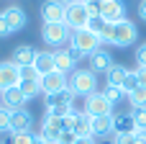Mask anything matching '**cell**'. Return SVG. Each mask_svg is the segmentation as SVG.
<instances>
[{"label": "cell", "instance_id": "obj_5", "mask_svg": "<svg viewBox=\"0 0 146 144\" xmlns=\"http://www.w3.org/2000/svg\"><path fill=\"white\" fill-rule=\"evenodd\" d=\"M80 52H85L87 57L90 54H95L98 49H103V39L98 36V33H92V31H87V28H80V31H72V39H69Z\"/></svg>", "mask_w": 146, "mask_h": 144}, {"label": "cell", "instance_id": "obj_23", "mask_svg": "<svg viewBox=\"0 0 146 144\" xmlns=\"http://www.w3.org/2000/svg\"><path fill=\"white\" fill-rule=\"evenodd\" d=\"M126 98L131 108H146V88H133L131 93H126Z\"/></svg>", "mask_w": 146, "mask_h": 144}, {"label": "cell", "instance_id": "obj_43", "mask_svg": "<svg viewBox=\"0 0 146 144\" xmlns=\"http://www.w3.org/2000/svg\"><path fill=\"white\" fill-rule=\"evenodd\" d=\"M98 144H113V139H98Z\"/></svg>", "mask_w": 146, "mask_h": 144}, {"label": "cell", "instance_id": "obj_4", "mask_svg": "<svg viewBox=\"0 0 146 144\" xmlns=\"http://www.w3.org/2000/svg\"><path fill=\"white\" fill-rule=\"evenodd\" d=\"M136 39H139V28H136V23H131L128 18H123V21L113 23L108 44H113V46H131V44H136Z\"/></svg>", "mask_w": 146, "mask_h": 144}, {"label": "cell", "instance_id": "obj_27", "mask_svg": "<svg viewBox=\"0 0 146 144\" xmlns=\"http://www.w3.org/2000/svg\"><path fill=\"white\" fill-rule=\"evenodd\" d=\"M113 144H136V131H113Z\"/></svg>", "mask_w": 146, "mask_h": 144}, {"label": "cell", "instance_id": "obj_22", "mask_svg": "<svg viewBox=\"0 0 146 144\" xmlns=\"http://www.w3.org/2000/svg\"><path fill=\"white\" fill-rule=\"evenodd\" d=\"M72 131H74L77 137H92V134H90V113H77Z\"/></svg>", "mask_w": 146, "mask_h": 144}, {"label": "cell", "instance_id": "obj_12", "mask_svg": "<svg viewBox=\"0 0 146 144\" xmlns=\"http://www.w3.org/2000/svg\"><path fill=\"white\" fill-rule=\"evenodd\" d=\"M28 98L21 88H10V90H3L0 93V108L5 111H18V108H26Z\"/></svg>", "mask_w": 146, "mask_h": 144}, {"label": "cell", "instance_id": "obj_24", "mask_svg": "<svg viewBox=\"0 0 146 144\" xmlns=\"http://www.w3.org/2000/svg\"><path fill=\"white\" fill-rule=\"evenodd\" d=\"M23 93H26V98L31 100V98H36V95H44V90H41V82L38 80H21V85H18Z\"/></svg>", "mask_w": 146, "mask_h": 144}, {"label": "cell", "instance_id": "obj_29", "mask_svg": "<svg viewBox=\"0 0 146 144\" xmlns=\"http://www.w3.org/2000/svg\"><path fill=\"white\" fill-rule=\"evenodd\" d=\"M36 139V134H31V131H15V134H10V144H31Z\"/></svg>", "mask_w": 146, "mask_h": 144}, {"label": "cell", "instance_id": "obj_13", "mask_svg": "<svg viewBox=\"0 0 146 144\" xmlns=\"http://www.w3.org/2000/svg\"><path fill=\"white\" fill-rule=\"evenodd\" d=\"M98 15H103L108 23H118L126 18V5H123V0H103Z\"/></svg>", "mask_w": 146, "mask_h": 144}, {"label": "cell", "instance_id": "obj_2", "mask_svg": "<svg viewBox=\"0 0 146 144\" xmlns=\"http://www.w3.org/2000/svg\"><path fill=\"white\" fill-rule=\"evenodd\" d=\"M69 88L74 90V95L87 98V95L98 93V75L92 70H74L69 75Z\"/></svg>", "mask_w": 146, "mask_h": 144}, {"label": "cell", "instance_id": "obj_21", "mask_svg": "<svg viewBox=\"0 0 146 144\" xmlns=\"http://www.w3.org/2000/svg\"><path fill=\"white\" fill-rule=\"evenodd\" d=\"M54 62H56V70L59 72H64V75H72L74 72V62H72V57L67 54V49H54Z\"/></svg>", "mask_w": 146, "mask_h": 144}, {"label": "cell", "instance_id": "obj_25", "mask_svg": "<svg viewBox=\"0 0 146 144\" xmlns=\"http://www.w3.org/2000/svg\"><path fill=\"white\" fill-rule=\"evenodd\" d=\"M115 131H136L133 126V116L126 111V113H115Z\"/></svg>", "mask_w": 146, "mask_h": 144}, {"label": "cell", "instance_id": "obj_33", "mask_svg": "<svg viewBox=\"0 0 146 144\" xmlns=\"http://www.w3.org/2000/svg\"><path fill=\"white\" fill-rule=\"evenodd\" d=\"M0 131H10V111L0 108Z\"/></svg>", "mask_w": 146, "mask_h": 144}, {"label": "cell", "instance_id": "obj_20", "mask_svg": "<svg viewBox=\"0 0 146 144\" xmlns=\"http://www.w3.org/2000/svg\"><path fill=\"white\" fill-rule=\"evenodd\" d=\"M110 28H113V23H108L103 15H90V21H87V31L98 33L105 44H108V39H110Z\"/></svg>", "mask_w": 146, "mask_h": 144}, {"label": "cell", "instance_id": "obj_39", "mask_svg": "<svg viewBox=\"0 0 146 144\" xmlns=\"http://www.w3.org/2000/svg\"><path fill=\"white\" fill-rule=\"evenodd\" d=\"M74 144H98V139H95V137H77Z\"/></svg>", "mask_w": 146, "mask_h": 144}, {"label": "cell", "instance_id": "obj_42", "mask_svg": "<svg viewBox=\"0 0 146 144\" xmlns=\"http://www.w3.org/2000/svg\"><path fill=\"white\" fill-rule=\"evenodd\" d=\"M62 3H64V5L69 8V5H74V3H80V0H62Z\"/></svg>", "mask_w": 146, "mask_h": 144}, {"label": "cell", "instance_id": "obj_31", "mask_svg": "<svg viewBox=\"0 0 146 144\" xmlns=\"http://www.w3.org/2000/svg\"><path fill=\"white\" fill-rule=\"evenodd\" d=\"M77 142V134L72 131V129H64L59 137H56V144H74Z\"/></svg>", "mask_w": 146, "mask_h": 144}, {"label": "cell", "instance_id": "obj_6", "mask_svg": "<svg viewBox=\"0 0 146 144\" xmlns=\"http://www.w3.org/2000/svg\"><path fill=\"white\" fill-rule=\"evenodd\" d=\"M38 10L44 23H67V5L62 0H44Z\"/></svg>", "mask_w": 146, "mask_h": 144}, {"label": "cell", "instance_id": "obj_16", "mask_svg": "<svg viewBox=\"0 0 146 144\" xmlns=\"http://www.w3.org/2000/svg\"><path fill=\"white\" fill-rule=\"evenodd\" d=\"M3 15H5V21H8V26H10L13 33L21 31V28H26V23H28V15H26V10H23L21 5H10V8H5Z\"/></svg>", "mask_w": 146, "mask_h": 144}, {"label": "cell", "instance_id": "obj_8", "mask_svg": "<svg viewBox=\"0 0 146 144\" xmlns=\"http://www.w3.org/2000/svg\"><path fill=\"white\" fill-rule=\"evenodd\" d=\"M85 113H90V116H105V113H113V103L103 95V90H98V93H92V95L85 98Z\"/></svg>", "mask_w": 146, "mask_h": 144}, {"label": "cell", "instance_id": "obj_19", "mask_svg": "<svg viewBox=\"0 0 146 144\" xmlns=\"http://www.w3.org/2000/svg\"><path fill=\"white\" fill-rule=\"evenodd\" d=\"M126 80H128V70H126L123 64H113V67L105 72V85H110V88H121V90H123ZM123 93H126V90H123Z\"/></svg>", "mask_w": 146, "mask_h": 144}, {"label": "cell", "instance_id": "obj_1", "mask_svg": "<svg viewBox=\"0 0 146 144\" xmlns=\"http://www.w3.org/2000/svg\"><path fill=\"white\" fill-rule=\"evenodd\" d=\"M41 39H44L46 46H51V49H62V46L69 44V39H72V28H69L67 23H44V26H41Z\"/></svg>", "mask_w": 146, "mask_h": 144}, {"label": "cell", "instance_id": "obj_11", "mask_svg": "<svg viewBox=\"0 0 146 144\" xmlns=\"http://www.w3.org/2000/svg\"><path fill=\"white\" fill-rule=\"evenodd\" d=\"M41 90H44V95H49V93H59V90H64V88H69V80H67V75L64 72H59V70H54V72H49V75H41Z\"/></svg>", "mask_w": 146, "mask_h": 144}, {"label": "cell", "instance_id": "obj_26", "mask_svg": "<svg viewBox=\"0 0 146 144\" xmlns=\"http://www.w3.org/2000/svg\"><path fill=\"white\" fill-rule=\"evenodd\" d=\"M103 95H105V98H108V100H110L113 106H115V103H121V100L126 98V93H123L121 88H110V85H105V90H103Z\"/></svg>", "mask_w": 146, "mask_h": 144}, {"label": "cell", "instance_id": "obj_34", "mask_svg": "<svg viewBox=\"0 0 146 144\" xmlns=\"http://www.w3.org/2000/svg\"><path fill=\"white\" fill-rule=\"evenodd\" d=\"M82 5H87V10L92 13V15H98L100 13V5H103V0H80Z\"/></svg>", "mask_w": 146, "mask_h": 144}, {"label": "cell", "instance_id": "obj_41", "mask_svg": "<svg viewBox=\"0 0 146 144\" xmlns=\"http://www.w3.org/2000/svg\"><path fill=\"white\" fill-rule=\"evenodd\" d=\"M136 144H146V131H136Z\"/></svg>", "mask_w": 146, "mask_h": 144}, {"label": "cell", "instance_id": "obj_44", "mask_svg": "<svg viewBox=\"0 0 146 144\" xmlns=\"http://www.w3.org/2000/svg\"><path fill=\"white\" fill-rule=\"evenodd\" d=\"M31 144H46V142H44L41 137H36V139H33V142H31Z\"/></svg>", "mask_w": 146, "mask_h": 144}, {"label": "cell", "instance_id": "obj_9", "mask_svg": "<svg viewBox=\"0 0 146 144\" xmlns=\"http://www.w3.org/2000/svg\"><path fill=\"white\" fill-rule=\"evenodd\" d=\"M18 85H21V67L13 64L10 59L0 62V93L10 90V88H18Z\"/></svg>", "mask_w": 146, "mask_h": 144}, {"label": "cell", "instance_id": "obj_17", "mask_svg": "<svg viewBox=\"0 0 146 144\" xmlns=\"http://www.w3.org/2000/svg\"><path fill=\"white\" fill-rule=\"evenodd\" d=\"M36 52H38V49H33V46H28V44H21V46H15V49H13L10 62H13V64H18V67H31V64H33V59H36Z\"/></svg>", "mask_w": 146, "mask_h": 144}, {"label": "cell", "instance_id": "obj_14", "mask_svg": "<svg viewBox=\"0 0 146 144\" xmlns=\"http://www.w3.org/2000/svg\"><path fill=\"white\" fill-rule=\"evenodd\" d=\"M87 59H90V70H92L95 75H100V72L105 75V72L115 64V62H113V57H110V52H108L105 46H103V49H98L95 54H90Z\"/></svg>", "mask_w": 146, "mask_h": 144}, {"label": "cell", "instance_id": "obj_7", "mask_svg": "<svg viewBox=\"0 0 146 144\" xmlns=\"http://www.w3.org/2000/svg\"><path fill=\"white\" fill-rule=\"evenodd\" d=\"M115 131V116L105 113V116H90V134L95 139H108Z\"/></svg>", "mask_w": 146, "mask_h": 144}, {"label": "cell", "instance_id": "obj_28", "mask_svg": "<svg viewBox=\"0 0 146 144\" xmlns=\"http://www.w3.org/2000/svg\"><path fill=\"white\" fill-rule=\"evenodd\" d=\"M131 116H133V126H136V131H146V108H133Z\"/></svg>", "mask_w": 146, "mask_h": 144}, {"label": "cell", "instance_id": "obj_32", "mask_svg": "<svg viewBox=\"0 0 146 144\" xmlns=\"http://www.w3.org/2000/svg\"><path fill=\"white\" fill-rule=\"evenodd\" d=\"M21 80H41V75L36 72V67H21Z\"/></svg>", "mask_w": 146, "mask_h": 144}, {"label": "cell", "instance_id": "obj_38", "mask_svg": "<svg viewBox=\"0 0 146 144\" xmlns=\"http://www.w3.org/2000/svg\"><path fill=\"white\" fill-rule=\"evenodd\" d=\"M136 80H139V88H146V67L136 70Z\"/></svg>", "mask_w": 146, "mask_h": 144}, {"label": "cell", "instance_id": "obj_30", "mask_svg": "<svg viewBox=\"0 0 146 144\" xmlns=\"http://www.w3.org/2000/svg\"><path fill=\"white\" fill-rule=\"evenodd\" d=\"M64 49H67V54L72 57V62H74V64H80V62H82V59L87 57V54H85V52H80V49H77V46H74L72 41H69V44H67Z\"/></svg>", "mask_w": 146, "mask_h": 144}, {"label": "cell", "instance_id": "obj_18", "mask_svg": "<svg viewBox=\"0 0 146 144\" xmlns=\"http://www.w3.org/2000/svg\"><path fill=\"white\" fill-rule=\"evenodd\" d=\"M33 67H36V72H38V75H49V72H54V70H56V62H54V52H46V49L36 52Z\"/></svg>", "mask_w": 146, "mask_h": 144}, {"label": "cell", "instance_id": "obj_37", "mask_svg": "<svg viewBox=\"0 0 146 144\" xmlns=\"http://www.w3.org/2000/svg\"><path fill=\"white\" fill-rule=\"evenodd\" d=\"M13 31H10V26H8V21H5V15L0 13V39H5V36H10Z\"/></svg>", "mask_w": 146, "mask_h": 144}, {"label": "cell", "instance_id": "obj_36", "mask_svg": "<svg viewBox=\"0 0 146 144\" xmlns=\"http://www.w3.org/2000/svg\"><path fill=\"white\" fill-rule=\"evenodd\" d=\"M136 64H139V67H146V44H141V46L136 49Z\"/></svg>", "mask_w": 146, "mask_h": 144}, {"label": "cell", "instance_id": "obj_15", "mask_svg": "<svg viewBox=\"0 0 146 144\" xmlns=\"http://www.w3.org/2000/svg\"><path fill=\"white\" fill-rule=\"evenodd\" d=\"M31 129H33L31 111H26V108L10 111V134H15V131H31Z\"/></svg>", "mask_w": 146, "mask_h": 144}, {"label": "cell", "instance_id": "obj_35", "mask_svg": "<svg viewBox=\"0 0 146 144\" xmlns=\"http://www.w3.org/2000/svg\"><path fill=\"white\" fill-rule=\"evenodd\" d=\"M133 88H139V80H136V70H133V72H128V80H126L123 90H126V93H131Z\"/></svg>", "mask_w": 146, "mask_h": 144}, {"label": "cell", "instance_id": "obj_3", "mask_svg": "<svg viewBox=\"0 0 146 144\" xmlns=\"http://www.w3.org/2000/svg\"><path fill=\"white\" fill-rule=\"evenodd\" d=\"M72 98H74V90H72V88H64V90H59V93L44 95V113L67 116L69 108H72Z\"/></svg>", "mask_w": 146, "mask_h": 144}, {"label": "cell", "instance_id": "obj_40", "mask_svg": "<svg viewBox=\"0 0 146 144\" xmlns=\"http://www.w3.org/2000/svg\"><path fill=\"white\" fill-rule=\"evenodd\" d=\"M136 10H139V18H141V21H146V0H141V3H139V8H136Z\"/></svg>", "mask_w": 146, "mask_h": 144}, {"label": "cell", "instance_id": "obj_10", "mask_svg": "<svg viewBox=\"0 0 146 144\" xmlns=\"http://www.w3.org/2000/svg\"><path fill=\"white\" fill-rule=\"evenodd\" d=\"M90 10H87V5H82V3H74V5H69L67 8V26L72 28V31H80V28H87V21H90Z\"/></svg>", "mask_w": 146, "mask_h": 144}]
</instances>
